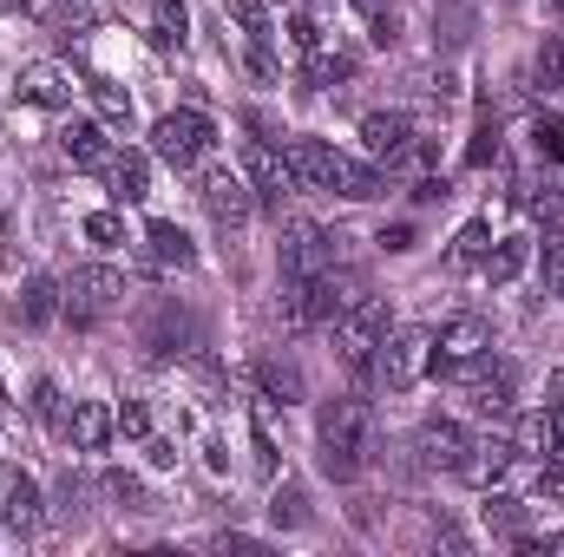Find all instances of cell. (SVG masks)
Segmentation results:
<instances>
[{
	"mask_svg": "<svg viewBox=\"0 0 564 557\" xmlns=\"http://www.w3.org/2000/svg\"><path fill=\"white\" fill-rule=\"evenodd\" d=\"M368 452H375L368 407H361V401H328L322 419H315V466H322V479L355 485V479L368 472Z\"/></svg>",
	"mask_w": 564,
	"mask_h": 557,
	"instance_id": "obj_1",
	"label": "cell"
},
{
	"mask_svg": "<svg viewBox=\"0 0 564 557\" xmlns=\"http://www.w3.org/2000/svg\"><path fill=\"white\" fill-rule=\"evenodd\" d=\"M106 184H112L119 204H144L151 197V157L144 151H112L106 157Z\"/></svg>",
	"mask_w": 564,
	"mask_h": 557,
	"instance_id": "obj_18",
	"label": "cell"
},
{
	"mask_svg": "<svg viewBox=\"0 0 564 557\" xmlns=\"http://www.w3.org/2000/svg\"><path fill=\"white\" fill-rule=\"evenodd\" d=\"M328 197L375 204V197H388V171H381V164H355V157H341V164H335V190H328Z\"/></svg>",
	"mask_w": 564,
	"mask_h": 557,
	"instance_id": "obj_22",
	"label": "cell"
},
{
	"mask_svg": "<svg viewBox=\"0 0 564 557\" xmlns=\"http://www.w3.org/2000/svg\"><path fill=\"white\" fill-rule=\"evenodd\" d=\"M361 144H368L375 164H401V157H414V119L408 112H368L361 119Z\"/></svg>",
	"mask_w": 564,
	"mask_h": 557,
	"instance_id": "obj_13",
	"label": "cell"
},
{
	"mask_svg": "<svg viewBox=\"0 0 564 557\" xmlns=\"http://www.w3.org/2000/svg\"><path fill=\"white\" fill-rule=\"evenodd\" d=\"M368 40H375V46H394V40H401V13H375V20H368Z\"/></svg>",
	"mask_w": 564,
	"mask_h": 557,
	"instance_id": "obj_44",
	"label": "cell"
},
{
	"mask_svg": "<svg viewBox=\"0 0 564 557\" xmlns=\"http://www.w3.org/2000/svg\"><path fill=\"white\" fill-rule=\"evenodd\" d=\"M66 439H73V452H106L119 439V414L106 401H79L73 419H66Z\"/></svg>",
	"mask_w": 564,
	"mask_h": 557,
	"instance_id": "obj_16",
	"label": "cell"
},
{
	"mask_svg": "<svg viewBox=\"0 0 564 557\" xmlns=\"http://www.w3.org/2000/svg\"><path fill=\"white\" fill-rule=\"evenodd\" d=\"M119 439H151V414H144V401H126V407H119Z\"/></svg>",
	"mask_w": 564,
	"mask_h": 557,
	"instance_id": "obj_42",
	"label": "cell"
},
{
	"mask_svg": "<svg viewBox=\"0 0 564 557\" xmlns=\"http://www.w3.org/2000/svg\"><path fill=\"white\" fill-rule=\"evenodd\" d=\"M224 7L237 13V26H243V40H250V46H270V33H276V26H270L263 0H224Z\"/></svg>",
	"mask_w": 564,
	"mask_h": 557,
	"instance_id": "obj_34",
	"label": "cell"
},
{
	"mask_svg": "<svg viewBox=\"0 0 564 557\" xmlns=\"http://www.w3.org/2000/svg\"><path fill=\"white\" fill-rule=\"evenodd\" d=\"M20 7H40V0H20Z\"/></svg>",
	"mask_w": 564,
	"mask_h": 557,
	"instance_id": "obj_54",
	"label": "cell"
},
{
	"mask_svg": "<svg viewBox=\"0 0 564 557\" xmlns=\"http://www.w3.org/2000/svg\"><path fill=\"white\" fill-rule=\"evenodd\" d=\"M492 157H499V119L486 112V119L473 125V144H466V164L479 171V164H492Z\"/></svg>",
	"mask_w": 564,
	"mask_h": 557,
	"instance_id": "obj_38",
	"label": "cell"
},
{
	"mask_svg": "<svg viewBox=\"0 0 564 557\" xmlns=\"http://www.w3.org/2000/svg\"><path fill=\"white\" fill-rule=\"evenodd\" d=\"M0 512H7V532H33V525H40V485H33V472H13V479H7Z\"/></svg>",
	"mask_w": 564,
	"mask_h": 557,
	"instance_id": "obj_25",
	"label": "cell"
},
{
	"mask_svg": "<svg viewBox=\"0 0 564 557\" xmlns=\"http://www.w3.org/2000/svg\"><path fill=\"white\" fill-rule=\"evenodd\" d=\"M552 414V452H564V407H545Z\"/></svg>",
	"mask_w": 564,
	"mask_h": 557,
	"instance_id": "obj_50",
	"label": "cell"
},
{
	"mask_svg": "<svg viewBox=\"0 0 564 557\" xmlns=\"http://www.w3.org/2000/svg\"><path fill=\"white\" fill-rule=\"evenodd\" d=\"M59 151H66V164H79V171H106V157H112L106 119H73V125L59 132Z\"/></svg>",
	"mask_w": 564,
	"mask_h": 557,
	"instance_id": "obj_17",
	"label": "cell"
},
{
	"mask_svg": "<svg viewBox=\"0 0 564 557\" xmlns=\"http://www.w3.org/2000/svg\"><path fill=\"white\" fill-rule=\"evenodd\" d=\"M26 414L40 419L46 433H66V407H59V387H53V381H33V394H26Z\"/></svg>",
	"mask_w": 564,
	"mask_h": 557,
	"instance_id": "obj_33",
	"label": "cell"
},
{
	"mask_svg": "<svg viewBox=\"0 0 564 557\" xmlns=\"http://www.w3.org/2000/svg\"><path fill=\"white\" fill-rule=\"evenodd\" d=\"M552 466H558V472H564V452H558V459H552Z\"/></svg>",
	"mask_w": 564,
	"mask_h": 557,
	"instance_id": "obj_53",
	"label": "cell"
},
{
	"mask_svg": "<svg viewBox=\"0 0 564 557\" xmlns=\"http://www.w3.org/2000/svg\"><path fill=\"white\" fill-rule=\"evenodd\" d=\"M532 92L539 99L564 92V33H545V46L532 53Z\"/></svg>",
	"mask_w": 564,
	"mask_h": 557,
	"instance_id": "obj_28",
	"label": "cell"
},
{
	"mask_svg": "<svg viewBox=\"0 0 564 557\" xmlns=\"http://www.w3.org/2000/svg\"><path fill=\"white\" fill-rule=\"evenodd\" d=\"M539 499H552V505H564V472L558 466H539V485H532Z\"/></svg>",
	"mask_w": 564,
	"mask_h": 557,
	"instance_id": "obj_46",
	"label": "cell"
},
{
	"mask_svg": "<svg viewBox=\"0 0 564 557\" xmlns=\"http://www.w3.org/2000/svg\"><path fill=\"white\" fill-rule=\"evenodd\" d=\"M46 26L73 40V26H93V7L86 0H59V7H46Z\"/></svg>",
	"mask_w": 564,
	"mask_h": 557,
	"instance_id": "obj_39",
	"label": "cell"
},
{
	"mask_svg": "<svg viewBox=\"0 0 564 557\" xmlns=\"http://www.w3.org/2000/svg\"><path fill=\"white\" fill-rule=\"evenodd\" d=\"M459 387H466V407L486 419H512V407H519V368L506 354H492V348L459 368Z\"/></svg>",
	"mask_w": 564,
	"mask_h": 557,
	"instance_id": "obj_3",
	"label": "cell"
},
{
	"mask_svg": "<svg viewBox=\"0 0 564 557\" xmlns=\"http://www.w3.org/2000/svg\"><path fill=\"white\" fill-rule=\"evenodd\" d=\"M421 466L426 472H459L466 466V446H473V433L459 426V419H446V414H433V419H421Z\"/></svg>",
	"mask_w": 564,
	"mask_h": 557,
	"instance_id": "obj_11",
	"label": "cell"
},
{
	"mask_svg": "<svg viewBox=\"0 0 564 557\" xmlns=\"http://www.w3.org/2000/svg\"><path fill=\"white\" fill-rule=\"evenodd\" d=\"M144 452H151V466H158V472H164V466H177V446H171V439H151Z\"/></svg>",
	"mask_w": 564,
	"mask_h": 557,
	"instance_id": "obj_48",
	"label": "cell"
},
{
	"mask_svg": "<svg viewBox=\"0 0 564 557\" xmlns=\"http://www.w3.org/2000/svg\"><path fill=\"white\" fill-rule=\"evenodd\" d=\"M197 197H204V210L217 217V230H243V223H250V210H257V190H250V177H243V171H230V164L204 171Z\"/></svg>",
	"mask_w": 564,
	"mask_h": 557,
	"instance_id": "obj_9",
	"label": "cell"
},
{
	"mask_svg": "<svg viewBox=\"0 0 564 557\" xmlns=\"http://www.w3.org/2000/svg\"><path fill=\"white\" fill-rule=\"evenodd\" d=\"M151 40H158L164 53L191 40V13H184V0H151Z\"/></svg>",
	"mask_w": 564,
	"mask_h": 557,
	"instance_id": "obj_31",
	"label": "cell"
},
{
	"mask_svg": "<svg viewBox=\"0 0 564 557\" xmlns=\"http://www.w3.org/2000/svg\"><path fill=\"white\" fill-rule=\"evenodd\" d=\"M144 348L164 361V354H191V348H204V335H197V321H191V315H177V308H158V321H151Z\"/></svg>",
	"mask_w": 564,
	"mask_h": 557,
	"instance_id": "obj_20",
	"label": "cell"
},
{
	"mask_svg": "<svg viewBox=\"0 0 564 557\" xmlns=\"http://www.w3.org/2000/svg\"><path fill=\"white\" fill-rule=\"evenodd\" d=\"M243 177H250L257 204H270V210H282V197L295 190V171H289L282 144H270V139H257L250 151H243Z\"/></svg>",
	"mask_w": 564,
	"mask_h": 557,
	"instance_id": "obj_10",
	"label": "cell"
},
{
	"mask_svg": "<svg viewBox=\"0 0 564 557\" xmlns=\"http://www.w3.org/2000/svg\"><path fill=\"white\" fill-rule=\"evenodd\" d=\"M525 263H532V237H499V243L486 250V263H479V270H486L492 288H512V282L525 276Z\"/></svg>",
	"mask_w": 564,
	"mask_h": 557,
	"instance_id": "obj_21",
	"label": "cell"
},
{
	"mask_svg": "<svg viewBox=\"0 0 564 557\" xmlns=\"http://www.w3.org/2000/svg\"><path fill=\"white\" fill-rule=\"evenodd\" d=\"M86 237H93L99 250H112V243H126V217H119V210H93V217H86Z\"/></svg>",
	"mask_w": 564,
	"mask_h": 557,
	"instance_id": "obj_40",
	"label": "cell"
},
{
	"mask_svg": "<svg viewBox=\"0 0 564 557\" xmlns=\"http://www.w3.org/2000/svg\"><path fill=\"white\" fill-rule=\"evenodd\" d=\"M13 99L20 106H46V112H59V106H73V79L59 73V66H20V79H13Z\"/></svg>",
	"mask_w": 564,
	"mask_h": 557,
	"instance_id": "obj_15",
	"label": "cell"
},
{
	"mask_svg": "<svg viewBox=\"0 0 564 557\" xmlns=\"http://www.w3.org/2000/svg\"><path fill=\"white\" fill-rule=\"evenodd\" d=\"M355 13H361V20H375V13H394V0H355Z\"/></svg>",
	"mask_w": 564,
	"mask_h": 557,
	"instance_id": "obj_49",
	"label": "cell"
},
{
	"mask_svg": "<svg viewBox=\"0 0 564 557\" xmlns=\"http://www.w3.org/2000/svg\"><path fill=\"white\" fill-rule=\"evenodd\" d=\"M381 335H388V302H375V295H361V302L335 321V348H341V361H348L355 374H368Z\"/></svg>",
	"mask_w": 564,
	"mask_h": 557,
	"instance_id": "obj_7",
	"label": "cell"
},
{
	"mask_svg": "<svg viewBox=\"0 0 564 557\" xmlns=\"http://www.w3.org/2000/svg\"><path fill=\"white\" fill-rule=\"evenodd\" d=\"M59 288H66V315H73V321H99V315H112V308L132 295V282L119 276V270H106V263L73 270Z\"/></svg>",
	"mask_w": 564,
	"mask_h": 557,
	"instance_id": "obj_5",
	"label": "cell"
},
{
	"mask_svg": "<svg viewBox=\"0 0 564 557\" xmlns=\"http://www.w3.org/2000/svg\"><path fill=\"white\" fill-rule=\"evenodd\" d=\"M486 250H492V223H466L459 237H453V250H446V270H479L486 263Z\"/></svg>",
	"mask_w": 564,
	"mask_h": 557,
	"instance_id": "obj_30",
	"label": "cell"
},
{
	"mask_svg": "<svg viewBox=\"0 0 564 557\" xmlns=\"http://www.w3.org/2000/svg\"><path fill=\"white\" fill-rule=\"evenodd\" d=\"M0 394H7V387H0Z\"/></svg>",
	"mask_w": 564,
	"mask_h": 557,
	"instance_id": "obj_55",
	"label": "cell"
},
{
	"mask_svg": "<svg viewBox=\"0 0 564 557\" xmlns=\"http://www.w3.org/2000/svg\"><path fill=\"white\" fill-rule=\"evenodd\" d=\"M86 99H93V112L106 119V125H132V92L126 86H112V79H86Z\"/></svg>",
	"mask_w": 564,
	"mask_h": 557,
	"instance_id": "obj_29",
	"label": "cell"
},
{
	"mask_svg": "<svg viewBox=\"0 0 564 557\" xmlns=\"http://www.w3.org/2000/svg\"><path fill=\"white\" fill-rule=\"evenodd\" d=\"M0 538H7V512H0Z\"/></svg>",
	"mask_w": 564,
	"mask_h": 557,
	"instance_id": "obj_52",
	"label": "cell"
},
{
	"mask_svg": "<svg viewBox=\"0 0 564 557\" xmlns=\"http://www.w3.org/2000/svg\"><path fill=\"white\" fill-rule=\"evenodd\" d=\"M545 394H552V401H564V368L552 374V387H545Z\"/></svg>",
	"mask_w": 564,
	"mask_h": 557,
	"instance_id": "obj_51",
	"label": "cell"
},
{
	"mask_svg": "<svg viewBox=\"0 0 564 557\" xmlns=\"http://www.w3.org/2000/svg\"><path fill=\"white\" fill-rule=\"evenodd\" d=\"M433 374V335L426 328H388L381 348H375V387L388 394H408Z\"/></svg>",
	"mask_w": 564,
	"mask_h": 557,
	"instance_id": "obj_2",
	"label": "cell"
},
{
	"mask_svg": "<svg viewBox=\"0 0 564 557\" xmlns=\"http://www.w3.org/2000/svg\"><path fill=\"white\" fill-rule=\"evenodd\" d=\"M381 250H388V256H408V250H414V223H394V230H381Z\"/></svg>",
	"mask_w": 564,
	"mask_h": 557,
	"instance_id": "obj_47",
	"label": "cell"
},
{
	"mask_svg": "<svg viewBox=\"0 0 564 557\" xmlns=\"http://www.w3.org/2000/svg\"><path fill=\"white\" fill-rule=\"evenodd\" d=\"M270 525H282V532L308 525V499H302V485H289V479H282L276 492H270Z\"/></svg>",
	"mask_w": 564,
	"mask_h": 557,
	"instance_id": "obj_32",
	"label": "cell"
},
{
	"mask_svg": "<svg viewBox=\"0 0 564 557\" xmlns=\"http://www.w3.org/2000/svg\"><path fill=\"white\" fill-rule=\"evenodd\" d=\"M335 243L322 223H282V243H276V263H282V282H308L322 270H335Z\"/></svg>",
	"mask_w": 564,
	"mask_h": 557,
	"instance_id": "obj_6",
	"label": "cell"
},
{
	"mask_svg": "<svg viewBox=\"0 0 564 557\" xmlns=\"http://www.w3.org/2000/svg\"><path fill=\"white\" fill-rule=\"evenodd\" d=\"M59 308H66V288H59L53 276H26L20 282V321H26V328H46Z\"/></svg>",
	"mask_w": 564,
	"mask_h": 557,
	"instance_id": "obj_23",
	"label": "cell"
},
{
	"mask_svg": "<svg viewBox=\"0 0 564 557\" xmlns=\"http://www.w3.org/2000/svg\"><path fill=\"white\" fill-rule=\"evenodd\" d=\"M282 157H289V171H295V190H335V164H341V151L322 139H282Z\"/></svg>",
	"mask_w": 564,
	"mask_h": 557,
	"instance_id": "obj_12",
	"label": "cell"
},
{
	"mask_svg": "<svg viewBox=\"0 0 564 557\" xmlns=\"http://www.w3.org/2000/svg\"><path fill=\"white\" fill-rule=\"evenodd\" d=\"M302 79H308L315 92H328V86H348V79H355V53L315 46V53H302Z\"/></svg>",
	"mask_w": 564,
	"mask_h": 557,
	"instance_id": "obj_24",
	"label": "cell"
},
{
	"mask_svg": "<svg viewBox=\"0 0 564 557\" xmlns=\"http://www.w3.org/2000/svg\"><path fill=\"white\" fill-rule=\"evenodd\" d=\"M250 446H257V472H263V479H276V439H270L263 414H257V426H250Z\"/></svg>",
	"mask_w": 564,
	"mask_h": 557,
	"instance_id": "obj_41",
	"label": "cell"
},
{
	"mask_svg": "<svg viewBox=\"0 0 564 557\" xmlns=\"http://www.w3.org/2000/svg\"><path fill=\"white\" fill-rule=\"evenodd\" d=\"M486 348H492V321H486V315H473V308H466V315H446L440 335H433V368L459 381V368L479 361Z\"/></svg>",
	"mask_w": 564,
	"mask_h": 557,
	"instance_id": "obj_8",
	"label": "cell"
},
{
	"mask_svg": "<svg viewBox=\"0 0 564 557\" xmlns=\"http://www.w3.org/2000/svg\"><path fill=\"white\" fill-rule=\"evenodd\" d=\"M545 288L564 295V243H545Z\"/></svg>",
	"mask_w": 564,
	"mask_h": 557,
	"instance_id": "obj_45",
	"label": "cell"
},
{
	"mask_svg": "<svg viewBox=\"0 0 564 557\" xmlns=\"http://www.w3.org/2000/svg\"><path fill=\"white\" fill-rule=\"evenodd\" d=\"M144 256H151V270H197V243L177 223H151L144 230Z\"/></svg>",
	"mask_w": 564,
	"mask_h": 557,
	"instance_id": "obj_19",
	"label": "cell"
},
{
	"mask_svg": "<svg viewBox=\"0 0 564 557\" xmlns=\"http://www.w3.org/2000/svg\"><path fill=\"white\" fill-rule=\"evenodd\" d=\"M532 144H539L545 164H564V119L558 112H539V119H532Z\"/></svg>",
	"mask_w": 564,
	"mask_h": 557,
	"instance_id": "obj_36",
	"label": "cell"
},
{
	"mask_svg": "<svg viewBox=\"0 0 564 557\" xmlns=\"http://www.w3.org/2000/svg\"><path fill=\"white\" fill-rule=\"evenodd\" d=\"M512 446H519V452H539V459H545V452H552V414H525L519 426H512Z\"/></svg>",
	"mask_w": 564,
	"mask_h": 557,
	"instance_id": "obj_35",
	"label": "cell"
},
{
	"mask_svg": "<svg viewBox=\"0 0 564 557\" xmlns=\"http://www.w3.org/2000/svg\"><path fill=\"white\" fill-rule=\"evenodd\" d=\"M525 210H532V217H545V223L564 217V184H558V177H539V184L525 190Z\"/></svg>",
	"mask_w": 564,
	"mask_h": 557,
	"instance_id": "obj_37",
	"label": "cell"
},
{
	"mask_svg": "<svg viewBox=\"0 0 564 557\" xmlns=\"http://www.w3.org/2000/svg\"><path fill=\"white\" fill-rule=\"evenodd\" d=\"M512 466H519V446H512L506 433H492V439H473V446H466V466H459V479L486 492V485H499Z\"/></svg>",
	"mask_w": 564,
	"mask_h": 557,
	"instance_id": "obj_14",
	"label": "cell"
},
{
	"mask_svg": "<svg viewBox=\"0 0 564 557\" xmlns=\"http://www.w3.org/2000/svg\"><path fill=\"white\" fill-rule=\"evenodd\" d=\"M282 26H289V46H295V53H315V46H322V33H315V20H308V13H289Z\"/></svg>",
	"mask_w": 564,
	"mask_h": 557,
	"instance_id": "obj_43",
	"label": "cell"
},
{
	"mask_svg": "<svg viewBox=\"0 0 564 557\" xmlns=\"http://www.w3.org/2000/svg\"><path fill=\"white\" fill-rule=\"evenodd\" d=\"M217 144V125L197 112V106H184V112H164L158 125H151V157H164L171 171H191L204 151Z\"/></svg>",
	"mask_w": 564,
	"mask_h": 557,
	"instance_id": "obj_4",
	"label": "cell"
},
{
	"mask_svg": "<svg viewBox=\"0 0 564 557\" xmlns=\"http://www.w3.org/2000/svg\"><path fill=\"white\" fill-rule=\"evenodd\" d=\"M479 518H486V532H492V538H506V545H519V538H525V505H519V499H506L499 485H486Z\"/></svg>",
	"mask_w": 564,
	"mask_h": 557,
	"instance_id": "obj_26",
	"label": "cell"
},
{
	"mask_svg": "<svg viewBox=\"0 0 564 557\" xmlns=\"http://www.w3.org/2000/svg\"><path fill=\"white\" fill-rule=\"evenodd\" d=\"M257 387H263L270 401H282V407H295V401L308 394V387H302V368H295V361H276V354L257 361Z\"/></svg>",
	"mask_w": 564,
	"mask_h": 557,
	"instance_id": "obj_27",
	"label": "cell"
}]
</instances>
